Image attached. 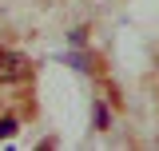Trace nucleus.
<instances>
[{
    "mask_svg": "<svg viewBox=\"0 0 159 151\" xmlns=\"http://www.w3.org/2000/svg\"><path fill=\"white\" fill-rule=\"evenodd\" d=\"M28 72H32V64L20 52H0V84H20V80H28Z\"/></svg>",
    "mask_w": 159,
    "mask_h": 151,
    "instance_id": "nucleus-1",
    "label": "nucleus"
},
{
    "mask_svg": "<svg viewBox=\"0 0 159 151\" xmlns=\"http://www.w3.org/2000/svg\"><path fill=\"white\" fill-rule=\"evenodd\" d=\"M16 131V119H12V115H4V119H0V139H4V135H12Z\"/></svg>",
    "mask_w": 159,
    "mask_h": 151,
    "instance_id": "nucleus-2",
    "label": "nucleus"
}]
</instances>
